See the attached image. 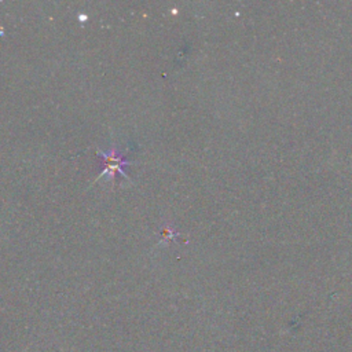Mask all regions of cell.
<instances>
[{"mask_svg":"<svg viewBox=\"0 0 352 352\" xmlns=\"http://www.w3.org/2000/svg\"><path fill=\"white\" fill-rule=\"evenodd\" d=\"M98 155H100V157L103 158L104 166H103L102 173L94 180V183H96V182H98L99 179H102V177H106V179H109V180L113 182L116 173H120L124 179H126V180L131 182L129 176H128V175L124 172V169H122L125 165H129L131 162L126 161V160L124 158V155L117 151V147H116V146H113V147L110 148V151H107V153H104V151H102V150H98Z\"/></svg>","mask_w":352,"mask_h":352,"instance_id":"cell-1","label":"cell"}]
</instances>
